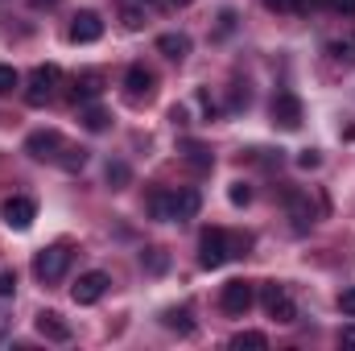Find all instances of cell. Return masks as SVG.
Masks as SVG:
<instances>
[{
	"label": "cell",
	"instance_id": "1",
	"mask_svg": "<svg viewBox=\"0 0 355 351\" xmlns=\"http://www.w3.org/2000/svg\"><path fill=\"white\" fill-rule=\"evenodd\" d=\"M232 257H236L232 252V236L223 228H202V236H198V264L202 268H219Z\"/></svg>",
	"mask_w": 355,
	"mask_h": 351
},
{
	"label": "cell",
	"instance_id": "2",
	"mask_svg": "<svg viewBox=\"0 0 355 351\" xmlns=\"http://www.w3.org/2000/svg\"><path fill=\"white\" fill-rule=\"evenodd\" d=\"M67 268H71V248H67V244H50V248H42L37 261H33V273H37L46 285H50V281H62Z\"/></svg>",
	"mask_w": 355,
	"mask_h": 351
},
{
	"label": "cell",
	"instance_id": "3",
	"mask_svg": "<svg viewBox=\"0 0 355 351\" xmlns=\"http://www.w3.org/2000/svg\"><path fill=\"white\" fill-rule=\"evenodd\" d=\"M58 79H62V71H58L54 62H46V67H33V75H29V87H25V103H29V108H42V103L54 95Z\"/></svg>",
	"mask_w": 355,
	"mask_h": 351
},
{
	"label": "cell",
	"instance_id": "4",
	"mask_svg": "<svg viewBox=\"0 0 355 351\" xmlns=\"http://www.w3.org/2000/svg\"><path fill=\"white\" fill-rule=\"evenodd\" d=\"M261 302H265L268 318H277V323H297V306H293V298L285 293V285L265 281V285H261Z\"/></svg>",
	"mask_w": 355,
	"mask_h": 351
},
{
	"label": "cell",
	"instance_id": "5",
	"mask_svg": "<svg viewBox=\"0 0 355 351\" xmlns=\"http://www.w3.org/2000/svg\"><path fill=\"white\" fill-rule=\"evenodd\" d=\"M268 112H272V124L277 128H285V132H297L302 128V99L293 91H277Z\"/></svg>",
	"mask_w": 355,
	"mask_h": 351
},
{
	"label": "cell",
	"instance_id": "6",
	"mask_svg": "<svg viewBox=\"0 0 355 351\" xmlns=\"http://www.w3.org/2000/svg\"><path fill=\"white\" fill-rule=\"evenodd\" d=\"M62 145H67V141H62L58 128H37V132L25 137V153H29L33 162H58V149H62Z\"/></svg>",
	"mask_w": 355,
	"mask_h": 351
},
{
	"label": "cell",
	"instance_id": "7",
	"mask_svg": "<svg viewBox=\"0 0 355 351\" xmlns=\"http://www.w3.org/2000/svg\"><path fill=\"white\" fill-rule=\"evenodd\" d=\"M0 219H4L12 232H29L33 219H37V203L25 198V194H12V198H4V207H0Z\"/></svg>",
	"mask_w": 355,
	"mask_h": 351
},
{
	"label": "cell",
	"instance_id": "8",
	"mask_svg": "<svg viewBox=\"0 0 355 351\" xmlns=\"http://www.w3.org/2000/svg\"><path fill=\"white\" fill-rule=\"evenodd\" d=\"M285 211H289V219H293V232H310V228H314V203H310L306 190L285 186Z\"/></svg>",
	"mask_w": 355,
	"mask_h": 351
},
{
	"label": "cell",
	"instance_id": "9",
	"mask_svg": "<svg viewBox=\"0 0 355 351\" xmlns=\"http://www.w3.org/2000/svg\"><path fill=\"white\" fill-rule=\"evenodd\" d=\"M252 302H257V289H252L248 281H227L223 293H219V306H223L227 314H236V318H244V314L252 310Z\"/></svg>",
	"mask_w": 355,
	"mask_h": 351
},
{
	"label": "cell",
	"instance_id": "10",
	"mask_svg": "<svg viewBox=\"0 0 355 351\" xmlns=\"http://www.w3.org/2000/svg\"><path fill=\"white\" fill-rule=\"evenodd\" d=\"M107 273H99V268H91V273H83L79 281H75V289H71V298L79 302V306H95L103 293H107Z\"/></svg>",
	"mask_w": 355,
	"mask_h": 351
},
{
	"label": "cell",
	"instance_id": "11",
	"mask_svg": "<svg viewBox=\"0 0 355 351\" xmlns=\"http://www.w3.org/2000/svg\"><path fill=\"white\" fill-rule=\"evenodd\" d=\"M99 37H103V17L91 12V8H83V12L71 21V42H75V46H91V42H99Z\"/></svg>",
	"mask_w": 355,
	"mask_h": 351
},
{
	"label": "cell",
	"instance_id": "12",
	"mask_svg": "<svg viewBox=\"0 0 355 351\" xmlns=\"http://www.w3.org/2000/svg\"><path fill=\"white\" fill-rule=\"evenodd\" d=\"M202 211V194L194 186H178L174 190V223H186Z\"/></svg>",
	"mask_w": 355,
	"mask_h": 351
},
{
	"label": "cell",
	"instance_id": "13",
	"mask_svg": "<svg viewBox=\"0 0 355 351\" xmlns=\"http://www.w3.org/2000/svg\"><path fill=\"white\" fill-rule=\"evenodd\" d=\"M33 327H37V335H42V339H54V343H67V339H71V327L62 323V314H58V310H42Z\"/></svg>",
	"mask_w": 355,
	"mask_h": 351
},
{
	"label": "cell",
	"instance_id": "14",
	"mask_svg": "<svg viewBox=\"0 0 355 351\" xmlns=\"http://www.w3.org/2000/svg\"><path fill=\"white\" fill-rule=\"evenodd\" d=\"M124 87H128V99H132V103L149 99V95H153V71H145V67H128Z\"/></svg>",
	"mask_w": 355,
	"mask_h": 351
},
{
	"label": "cell",
	"instance_id": "15",
	"mask_svg": "<svg viewBox=\"0 0 355 351\" xmlns=\"http://www.w3.org/2000/svg\"><path fill=\"white\" fill-rule=\"evenodd\" d=\"M145 207H149V215H153V219H162V223H174V190H166V186L149 190Z\"/></svg>",
	"mask_w": 355,
	"mask_h": 351
},
{
	"label": "cell",
	"instance_id": "16",
	"mask_svg": "<svg viewBox=\"0 0 355 351\" xmlns=\"http://www.w3.org/2000/svg\"><path fill=\"white\" fill-rule=\"evenodd\" d=\"M103 91V75L99 71H83V75H75V87H71V99L75 103H87Z\"/></svg>",
	"mask_w": 355,
	"mask_h": 351
},
{
	"label": "cell",
	"instance_id": "17",
	"mask_svg": "<svg viewBox=\"0 0 355 351\" xmlns=\"http://www.w3.org/2000/svg\"><path fill=\"white\" fill-rule=\"evenodd\" d=\"M157 50H162L170 62H182V58L190 54V37H186V33H162V37H157Z\"/></svg>",
	"mask_w": 355,
	"mask_h": 351
},
{
	"label": "cell",
	"instance_id": "18",
	"mask_svg": "<svg viewBox=\"0 0 355 351\" xmlns=\"http://www.w3.org/2000/svg\"><path fill=\"white\" fill-rule=\"evenodd\" d=\"M327 54L343 67H355V33H343V37H331L327 42Z\"/></svg>",
	"mask_w": 355,
	"mask_h": 351
},
{
	"label": "cell",
	"instance_id": "19",
	"mask_svg": "<svg viewBox=\"0 0 355 351\" xmlns=\"http://www.w3.org/2000/svg\"><path fill=\"white\" fill-rule=\"evenodd\" d=\"M58 166H62L67 174H79V170L87 166V149H79V145H62V149H58Z\"/></svg>",
	"mask_w": 355,
	"mask_h": 351
},
{
	"label": "cell",
	"instance_id": "20",
	"mask_svg": "<svg viewBox=\"0 0 355 351\" xmlns=\"http://www.w3.org/2000/svg\"><path fill=\"white\" fill-rule=\"evenodd\" d=\"M79 124H83L87 132H103V128H107V112L95 108V103H83V108H79Z\"/></svg>",
	"mask_w": 355,
	"mask_h": 351
},
{
	"label": "cell",
	"instance_id": "21",
	"mask_svg": "<svg viewBox=\"0 0 355 351\" xmlns=\"http://www.w3.org/2000/svg\"><path fill=\"white\" fill-rule=\"evenodd\" d=\"M103 178H107V186H112V190H124V186L132 182V170H128L124 162H107V170H103Z\"/></svg>",
	"mask_w": 355,
	"mask_h": 351
},
{
	"label": "cell",
	"instance_id": "22",
	"mask_svg": "<svg viewBox=\"0 0 355 351\" xmlns=\"http://www.w3.org/2000/svg\"><path fill=\"white\" fill-rule=\"evenodd\" d=\"M232 348H236V351H244V348L265 351V348H268V339L261 335V331H240V335H232Z\"/></svg>",
	"mask_w": 355,
	"mask_h": 351
},
{
	"label": "cell",
	"instance_id": "23",
	"mask_svg": "<svg viewBox=\"0 0 355 351\" xmlns=\"http://www.w3.org/2000/svg\"><path fill=\"white\" fill-rule=\"evenodd\" d=\"M166 327L178 331V335H194V323H190L186 310H166Z\"/></svg>",
	"mask_w": 355,
	"mask_h": 351
},
{
	"label": "cell",
	"instance_id": "24",
	"mask_svg": "<svg viewBox=\"0 0 355 351\" xmlns=\"http://www.w3.org/2000/svg\"><path fill=\"white\" fill-rule=\"evenodd\" d=\"M186 162H190L194 170H211V153H207L198 141H186Z\"/></svg>",
	"mask_w": 355,
	"mask_h": 351
},
{
	"label": "cell",
	"instance_id": "25",
	"mask_svg": "<svg viewBox=\"0 0 355 351\" xmlns=\"http://www.w3.org/2000/svg\"><path fill=\"white\" fill-rule=\"evenodd\" d=\"M120 21H124V29H141L145 25V4H124L120 8Z\"/></svg>",
	"mask_w": 355,
	"mask_h": 351
},
{
	"label": "cell",
	"instance_id": "26",
	"mask_svg": "<svg viewBox=\"0 0 355 351\" xmlns=\"http://www.w3.org/2000/svg\"><path fill=\"white\" fill-rule=\"evenodd\" d=\"M227 198H232L236 207H248V203H252V186H248V182H232V190H227Z\"/></svg>",
	"mask_w": 355,
	"mask_h": 351
},
{
	"label": "cell",
	"instance_id": "27",
	"mask_svg": "<svg viewBox=\"0 0 355 351\" xmlns=\"http://www.w3.org/2000/svg\"><path fill=\"white\" fill-rule=\"evenodd\" d=\"M17 87H21V75L12 67H0V95H12Z\"/></svg>",
	"mask_w": 355,
	"mask_h": 351
},
{
	"label": "cell",
	"instance_id": "28",
	"mask_svg": "<svg viewBox=\"0 0 355 351\" xmlns=\"http://www.w3.org/2000/svg\"><path fill=\"white\" fill-rule=\"evenodd\" d=\"M141 264H145L149 273H162V268H166V252H162V248H149V252L141 257Z\"/></svg>",
	"mask_w": 355,
	"mask_h": 351
},
{
	"label": "cell",
	"instance_id": "29",
	"mask_svg": "<svg viewBox=\"0 0 355 351\" xmlns=\"http://www.w3.org/2000/svg\"><path fill=\"white\" fill-rule=\"evenodd\" d=\"M12 293H17V273H8V268H4V273H0V302H4V298H12Z\"/></svg>",
	"mask_w": 355,
	"mask_h": 351
},
{
	"label": "cell",
	"instance_id": "30",
	"mask_svg": "<svg viewBox=\"0 0 355 351\" xmlns=\"http://www.w3.org/2000/svg\"><path fill=\"white\" fill-rule=\"evenodd\" d=\"M297 166H302V170H318V166H322V157H318L314 149H302V153H297Z\"/></svg>",
	"mask_w": 355,
	"mask_h": 351
},
{
	"label": "cell",
	"instance_id": "31",
	"mask_svg": "<svg viewBox=\"0 0 355 351\" xmlns=\"http://www.w3.org/2000/svg\"><path fill=\"white\" fill-rule=\"evenodd\" d=\"M339 310H343L347 318H355V285H352V289H343V293H339Z\"/></svg>",
	"mask_w": 355,
	"mask_h": 351
},
{
	"label": "cell",
	"instance_id": "32",
	"mask_svg": "<svg viewBox=\"0 0 355 351\" xmlns=\"http://www.w3.org/2000/svg\"><path fill=\"white\" fill-rule=\"evenodd\" d=\"M198 103H202V112H207V120H215V116H219V108H215V99H211V91H207V87L198 91Z\"/></svg>",
	"mask_w": 355,
	"mask_h": 351
},
{
	"label": "cell",
	"instance_id": "33",
	"mask_svg": "<svg viewBox=\"0 0 355 351\" xmlns=\"http://www.w3.org/2000/svg\"><path fill=\"white\" fill-rule=\"evenodd\" d=\"M335 12H343V17H355V0H327Z\"/></svg>",
	"mask_w": 355,
	"mask_h": 351
},
{
	"label": "cell",
	"instance_id": "34",
	"mask_svg": "<svg viewBox=\"0 0 355 351\" xmlns=\"http://www.w3.org/2000/svg\"><path fill=\"white\" fill-rule=\"evenodd\" d=\"M232 29H236V12L223 8V17H219V33H232Z\"/></svg>",
	"mask_w": 355,
	"mask_h": 351
},
{
	"label": "cell",
	"instance_id": "35",
	"mask_svg": "<svg viewBox=\"0 0 355 351\" xmlns=\"http://www.w3.org/2000/svg\"><path fill=\"white\" fill-rule=\"evenodd\" d=\"M170 120H174V128H186V124H190V120H186V108H182V103H174V108H170Z\"/></svg>",
	"mask_w": 355,
	"mask_h": 351
},
{
	"label": "cell",
	"instance_id": "36",
	"mask_svg": "<svg viewBox=\"0 0 355 351\" xmlns=\"http://www.w3.org/2000/svg\"><path fill=\"white\" fill-rule=\"evenodd\" d=\"M322 4H327V0H293L297 12H314V8H322Z\"/></svg>",
	"mask_w": 355,
	"mask_h": 351
},
{
	"label": "cell",
	"instance_id": "37",
	"mask_svg": "<svg viewBox=\"0 0 355 351\" xmlns=\"http://www.w3.org/2000/svg\"><path fill=\"white\" fill-rule=\"evenodd\" d=\"M339 343H343V348H355V327H343V331H339Z\"/></svg>",
	"mask_w": 355,
	"mask_h": 351
},
{
	"label": "cell",
	"instance_id": "38",
	"mask_svg": "<svg viewBox=\"0 0 355 351\" xmlns=\"http://www.w3.org/2000/svg\"><path fill=\"white\" fill-rule=\"evenodd\" d=\"M268 8H272V12H285V8H293V0H265Z\"/></svg>",
	"mask_w": 355,
	"mask_h": 351
},
{
	"label": "cell",
	"instance_id": "39",
	"mask_svg": "<svg viewBox=\"0 0 355 351\" xmlns=\"http://www.w3.org/2000/svg\"><path fill=\"white\" fill-rule=\"evenodd\" d=\"M29 4H33V8H54L58 0H29Z\"/></svg>",
	"mask_w": 355,
	"mask_h": 351
},
{
	"label": "cell",
	"instance_id": "40",
	"mask_svg": "<svg viewBox=\"0 0 355 351\" xmlns=\"http://www.w3.org/2000/svg\"><path fill=\"white\" fill-rule=\"evenodd\" d=\"M170 4H174V8H190V4H194V0H170Z\"/></svg>",
	"mask_w": 355,
	"mask_h": 351
},
{
	"label": "cell",
	"instance_id": "41",
	"mask_svg": "<svg viewBox=\"0 0 355 351\" xmlns=\"http://www.w3.org/2000/svg\"><path fill=\"white\" fill-rule=\"evenodd\" d=\"M124 4H153V0H124Z\"/></svg>",
	"mask_w": 355,
	"mask_h": 351
}]
</instances>
